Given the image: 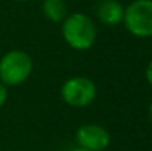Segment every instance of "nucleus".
<instances>
[{"instance_id":"f257e3e1","label":"nucleus","mask_w":152,"mask_h":151,"mask_svg":"<svg viewBox=\"0 0 152 151\" xmlns=\"http://www.w3.org/2000/svg\"><path fill=\"white\" fill-rule=\"evenodd\" d=\"M62 36L72 49L87 50L95 43L96 27L86 13H72L64 19Z\"/></svg>"},{"instance_id":"f03ea898","label":"nucleus","mask_w":152,"mask_h":151,"mask_svg":"<svg viewBox=\"0 0 152 151\" xmlns=\"http://www.w3.org/2000/svg\"><path fill=\"white\" fill-rule=\"evenodd\" d=\"M33 71V59L24 50H10L0 59V80L4 86L24 83Z\"/></svg>"},{"instance_id":"7ed1b4c3","label":"nucleus","mask_w":152,"mask_h":151,"mask_svg":"<svg viewBox=\"0 0 152 151\" xmlns=\"http://www.w3.org/2000/svg\"><path fill=\"white\" fill-rule=\"evenodd\" d=\"M123 22L136 37H152V0H134L124 9Z\"/></svg>"},{"instance_id":"20e7f679","label":"nucleus","mask_w":152,"mask_h":151,"mask_svg":"<svg viewBox=\"0 0 152 151\" xmlns=\"http://www.w3.org/2000/svg\"><path fill=\"white\" fill-rule=\"evenodd\" d=\"M61 96L71 107H86L96 96V86L87 77H71L61 88Z\"/></svg>"},{"instance_id":"39448f33","label":"nucleus","mask_w":152,"mask_h":151,"mask_svg":"<svg viewBox=\"0 0 152 151\" xmlns=\"http://www.w3.org/2000/svg\"><path fill=\"white\" fill-rule=\"evenodd\" d=\"M75 141L78 147L90 151H102L109 145L111 136H109V132L103 126L89 123V124H83L77 130Z\"/></svg>"},{"instance_id":"423d86ee","label":"nucleus","mask_w":152,"mask_h":151,"mask_svg":"<svg viewBox=\"0 0 152 151\" xmlns=\"http://www.w3.org/2000/svg\"><path fill=\"white\" fill-rule=\"evenodd\" d=\"M96 15L105 25H118L124 18V6L118 0H101L96 6Z\"/></svg>"},{"instance_id":"0eeeda50","label":"nucleus","mask_w":152,"mask_h":151,"mask_svg":"<svg viewBox=\"0 0 152 151\" xmlns=\"http://www.w3.org/2000/svg\"><path fill=\"white\" fill-rule=\"evenodd\" d=\"M42 9L45 16L52 22H61L66 18V4L64 0H45Z\"/></svg>"},{"instance_id":"6e6552de","label":"nucleus","mask_w":152,"mask_h":151,"mask_svg":"<svg viewBox=\"0 0 152 151\" xmlns=\"http://www.w3.org/2000/svg\"><path fill=\"white\" fill-rule=\"evenodd\" d=\"M6 99H7V89H6V86L0 82V108L4 105Z\"/></svg>"},{"instance_id":"1a4fd4ad","label":"nucleus","mask_w":152,"mask_h":151,"mask_svg":"<svg viewBox=\"0 0 152 151\" xmlns=\"http://www.w3.org/2000/svg\"><path fill=\"white\" fill-rule=\"evenodd\" d=\"M146 80H148V83L152 86V61L149 62V65L146 67Z\"/></svg>"},{"instance_id":"9d476101","label":"nucleus","mask_w":152,"mask_h":151,"mask_svg":"<svg viewBox=\"0 0 152 151\" xmlns=\"http://www.w3.org/2000/svg\"><path fill=\"white\" fill-rule=\"evenodd\" d=\"M71 151H90V150H86V148H81V147H77V148H74V150Z\"/></svg>"},{"instance_id":"9b49d317","label":"nucleus","mask_w":152,"mask_h":151,"mask_svg":"<svg viewBox=\"0 0 152 151\" xmlns=\"http://www.w3.org/2000/svg\"><path fill=\"white\" fill-rule=\"evenodd\" d=\"M149 117H151V122H152V102H151V105H149Z\"/></svg>"},{"instance_id":"f8f14e48","label":"nucleus","mask_w":152,"mask_h":151,"mask_svg":"<svg viewBox=\"0 0 152 151\" xmlns=\"http://www.w3.org/2000/svg\"><path fill=\"white\" fill-rule=\"evenodd\" d=\"M16 1H25V0H16Z\"/></svg>"}]
</instances>
